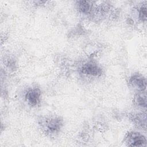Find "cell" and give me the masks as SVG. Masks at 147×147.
Returning <instances> with one entry per match:
<instances>
[{"label": "cell", "mask_w": 147, "mask_h": 147, "mask_svg": "<svg viewBox=\"0 0 147 147\" xmlns=\"http://www.w3.org/2000/svg\"><path fill=\"white\" fill-rule=\"evenodd\" d=\"M60 124V122L59 120H53L49 123L48 127L51 130H56L59 127Z\"/></svg>", "instance_id": "obj_6"}, {"label": "cell", "mask_w": 147, "mask_h": 147, "mask_svg": "<svg viewBox=\"0 0 147 147\" xmlns=\"http://www.w3.org/2000/svg\"><path fill=\"white\" fill-rule=\"evenodd\" d=\"M140 17L143 21H145L146 20V10L145 6L141 7L140 11Z\"/></svg>", "instance_id": "obj_7"}, {"label": "cell", "mask_w": 147, "mask_h": 147, "mask_svg": "<svg viewBox=\"0 0 147 147\" xmlns=\"http://www.w3.org/2000/svg\"><path fill=\"white\" fill-rule=\"evenodd\" d=\"M40 96V91L38 89L30 90L26 94V99L31 105L35 106L37 105L39 102Z\"/></svg>", "instance_id": "obj_2"}, {"label": "cell", "mask_w": 147, "mask_h": 147, "mask_svg": "<svg viewBox=\"0 0 147 147\" xmlns=\"http://www.w3.org/2000/svg\"><path fill=\"white\" fill-rule=\"evenodd\" d=\"M128 142L129 146H140L146 143V139L140 134L132 133L129 137Z\"/></svg>", "instance_id": "obj_1"}, {"label": "cell", "mask_w": 147, "mask_h": 147, "mask_svg": "<svg viewBox=\"0 0 147 147\" xmlns=\"http://www.w3.org/2000/svg\"><path fill=\"white\" fill-rule=\"evenodd\" d=\"M79 8L82 12H87L90 9V5L88 2L86 1H80L79 2Z\"/></svg>", "instance_id": "obj_5"}, {"label": "cell", "mask_w": 147, "mask_h": 147, "mask_svg": "<svg viewBox=\"0 0 147 147\" xmlns=\"http://www.w3.org/2000/svg\"><path fill=\"white\" fill-rule=\"evenodd\" d=\"M137 101L138 105L142 106H146V98L145 96L144 97H142L141 96H138V97L137 99Z\"/></svg>", "instance_id": "obj_8"}, {"label": "cell", "mask_w": 147, "mask_h": 147, "mask_svg": "<svg viewBox=\"0 0 147 147\" xmlns=\"http://www.w3.org/2000/svg\"><path fill=\"white\" fill-rule=\"evenodd\" d=\"M131 83L136 86L141 90H144L146 87V80L144 78L136 75L131 79Z\"/></svg>", "instance_id": "obj_4"}, {"label": "cell", "mask_w": 147, "mask_h": 147, "mask_svg": "<svg viewBox=\"0 0 147 147\" xmlns=\"http://www.w3.org/2000/svg\"><path fill=\"white\" fill-rule=\"evenodd\" d=\"M82 71L86 74L94 76L99 75L102 72L101 69L100 68L92 64H86L84 65L82 69Z\"/></svg>", "instance_id": "obj_3"}]
</instances>
